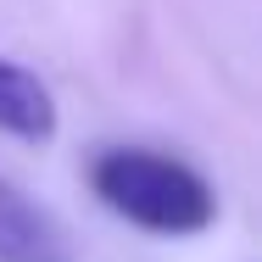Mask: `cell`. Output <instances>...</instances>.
<instances>
[{"instance_id":"6da1fadb","label":"cell","mask_w":262,"mask_h":262,"mask_svg":"<svg viewBox=\"0 0 262 262\" xmlns=\"http://www.w3.org/2000/svg\"><path fill=\"white\" fill-rule=\"evenodd\" d=\"M90 190L112 217L145 234H162V240H184L217 223V190L207 184L201 167H190L173 151L106 145L90 162Z\"/></svg>"},{"instance_id":"7a4b0ae2","label":"cell","mask_w":262,"mask_h":262,"mask_svg":"<svg viewBox=\"0 0 262 262\" xmlns=\"http://www.w3.org/2000/svg\"><path fill=\"white\" fill-rule=\"evenodd\" d=\"M0 262H73L61 223L6 173H0Z\"/></svg>"},{"instance_id":"3957f363","label":"cell","mask_w":262,"mask_h":262,"mask_svg":"<svg viewBox=\"0 0 262 262\" xmlns=\"http://www.w3.org/2000/svg\"><path fill=\"white\" fill-rule=\"evenodd\" d=\"M0 134L23 145H51L56 140V95L28 73L23 61L0 56Z\"/></svg>"}]
</instances>
